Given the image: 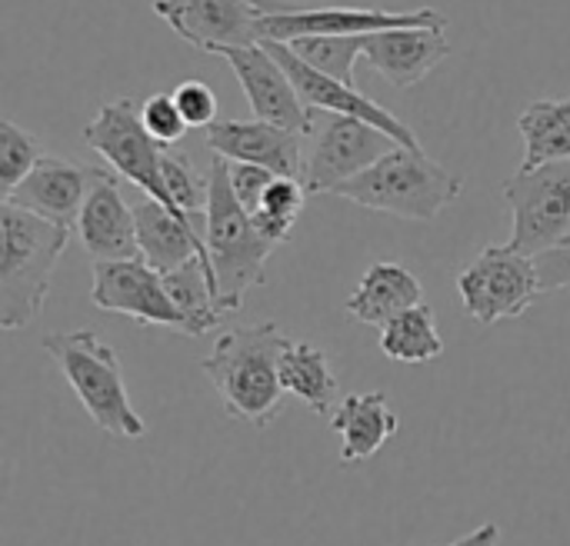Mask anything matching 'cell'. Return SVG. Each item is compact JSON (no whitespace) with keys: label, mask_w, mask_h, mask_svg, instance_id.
<instances>
[{"label":"cell","mask_w":570,"mask_h":546,"mask_svg":"<svg viewBox=\"0 0 570 546\" xmlns=\"http://www.w3.org/2000/svg\"><path fill=\"white\" fill-rule=\"evenodd\" d=\"M518 130L524 137V170L570 160V100H531Z\"/></svg>","instance_id":"obj_23"},{"label":"cell","mask_w":570,"mask_h":546,"mask_svg":"<svg viewBox=\"0 0 570 546\" xmlns=\"http://www.w3.org/2000/svg\"><path fill=\"white\" fill-rule=\"evenodd\" d=\"M397 414L384 390L374 394H347L334 417L331 430L341 434V464H361L384 450V444L397 434Z\"/></svg>","instance_id":"obj_21"},{"label":"cell","mask_w":570,"mask_h":546,"mask_svg":"<svg viewBox=\"0 0 570 546\" xmlns=\"http://www.w3.org/2000/svg\"><path fill=\"white\" fill-rule=\"evenodd\" d=\"M448 57H451L448 27L377 30V33H367V47H364V60L371 63V70L401 90L417 87Z\"/></svg>","instance_id":"obj_18"},{"label":"cell","mask_w":570,"mask_h":546,"mask_svg":"<svg viewBox=\"0 0 570 546\" xmlns=\"http://www.w3.org/2000/svg\"><path fill=\"white\" fill-rule=\"evenodd\" d=\"M281 384H284V394L297 397L311 414L327 417V420L334 417L337 404L344 400L327 350H321L307 340L287 344V350L281 357Z\"/></svg>","instance_id":"obj_22"},{"label":"cell","mask_w":570,"mask_h":546,"mask_svg":"<svg viewBox=\"0 0 570 546\" xmlns=\"http://www.w3.org/2000/svg\"><path fill=\"white\" fill-rule=\"evenodd\" d=\"M304 140L307 147L301 180L307 193H334L344 180L357 177L397 147V140L374 123L327 110H314V123Z\"/></svg>","instance_id":"obj_10"},{"label":"cell","mask_w":570,"mask_h":546,"mask_svg":"<svg viewBox=\"0 0 570 546\" xmlns=\"http://www.w3.org/2000/svg\"><path fill=\"white\" fill-rule=\"evenodd\" d=\"M227 60V67L234 70L254 117L281 123L287 130H297L307 137L311 123H314V110L304 103V97L297 93L287 67L277 60V53L267 43H250V47H230L220 53Z\"/></svg>","instance_id":"obj_12"},{"label":"cell","mask_w":570,"mask_h":546,"mask_svg":"<svg viewBox=\"0 0 570 546\" xmlns=\"http://www.w3.org/2000/svg\"><path fill=\"white\" fill-rule=\"evenodd\" d=\"M381 350L394 364H428L444 354V337L431 304H417L381 327Z\"/></svg>","instance_id":"obj_24"},{"label":"cell","mask_w":570,"mask_h":546,"mask_svg":"<svg viewBox=\"0 0 570 546\" xmlns=\"http://www.w3.org/2000/svg\"><path fill=\"white\" fill-rule=\"evenodd\" d=\"M261 20V40L291 43L297 37L321 33H377L401 27H448V17L434 7L384 10L354 3H301V0H254Z\"/></svg>","instance_id":"obj_6"},{"label":"cell","mask_w":570,"mask_h":546,"mask_svg":"<svg viewBox=\"0 0 570 546\" xmlns=\"http://www.w3.org/2000/svg\"><path fill=\"white\" fill-rule=\"evenodd\" d=\"M538 274H541V287L544 294L551 290H570V244L554 247L548 254H538Z\"/></svg>","instance_id":"obj_33"},{"label":"cell","mask_w":570,"mask_h":546,"mask_svg":"<svg viewBox=\"0 0 570 546\" xmlns=\"http://www.w3.org/2000/svg\"><path fill=\"white\" fill-rule=\"evenodd\" d=\"M40 157H43V150L33 133H27L13 120L0 123V190H3V197L37 167Z\"/></svg>","instance_id":"obj_28"},{"label":"cell","mask_w":570,"mask_h":546,"mask_svg":"<svg viewBox=\"0 0 570 546\" xmlns=\"http://www.w3.org/2000/svg\"><path fill=\"white\" fill-rule=\"evenodd\" d=\"M210 177V200H207V250L214 287L220 297V310L237 314L244 307L247 290L267 284V257L277 244L257 227L254 214L234 197L227 160H217Z\"/></svg>","instance_id":"obj_4"},{"label":"cell","mask_w":570,"mask_h":546,"mask_svg":"<svg viewBox=\"0 0 570 546\" xmlns=\"http://www.w3.org/2000/svg\"><path fill=\"white\" fill-rule=\"evenodd\" d=\"M417 304H424L421 280L407 267H401L394 260H377L361 274V280H357L354 294L347 297L344 310L357 324H367V327L381 330L384 324H391L394 317H401L404 310H411Z\"/></svg>","instance_id":"obj_20"},{"label":"cell","mask_w":570,"mask_h":546,"mask_svg":"<svg viewBox=\"0 0 570 546\" xmlns=\"http://www.w3.org/2000/svg\"><path fill=\"white\" fill-rule=\"evenodd\" d=\"M287 337L277 324L230 327L214 340V350L200 360L204 377L217 390L227 417L267 427L284 407L281 357Z\"/></svg>","instance_id":"obj_1"},{"label":"cell","mask_w":570,"mask_h":546,"mask_svg":"<svg viewBox=\"0 0 570 546\" xmlns=\"http://www.w3.org/2000/svg\"><path fill=\"white\" fill-rule=\"evenodd\" d=\"M261 43H267V47L277 53V60L287 67V73H291L297 93L304 97V103H307L311 110H327V113L357 117V120L374 123V127L384 130L387 137H394L401 147H421L417 133H414L397 113H391V110L381 107L377 100L364 97L354 83H344V80H337V77H327V73L314 70V67L304 63L287 43H277V40H261Z\"/></svg>","instance_id":"obj_14"},{"label":"cell","mask_w":570,"mask_h":546,"mask_svg":"<svg viewBox=\"0 0 570 546\" xmlns=\"http://www.w3.org/2000/svg\"><path fill=\"white\" fill-rule=\"evenodd\" d=\"M304 63H311L314 70L337 77L344 83H354V70L357 60L364 57L367 47V33H321V37H297L287 43Z\"/></svg>","instance_id":"obj_26"},{"label":"cell","mask_w":570,"mask_h":546,"mask_svg":"<svg viewBox=\"0 0 570 546\" xmlns=\"http://www.w3.org/2000/svg\"><path fill=\"white\" fill-rule=\"evenodd\" d=\"M164 180L170 190V200L187 210V214H207V200H210V177H200L187 157L174 153V147L164 150Z\"/></svg>","instance_id":"obj_29"},{"label":"cell","mask_w":570,"mask_h":546,"mask_svg":"<svg viewBox=\"0 0 570 546\" xmlns=\"http://www.w3.org/2000/svg\"><path fill=\"white\" fill-rule=\"evenodd\" d=\"M304 203H307V187H304L301 177H274L264 200H261V207L254 210V220L281 247L291 237Z\"/></svg>","instance_id":"obj_27"},{"label":"cell","mask_w":570,"mask_h":546,"mask_svg":"<svg viewBox=\"0 0 570 546\" xmlns=\"http://www.w3.org/2000/svg\"><path fill=\"white\" fill-rule=\"evenodd\" d=\"M174 100L184 113V120L197 130H207L217 120V93L204 80H184L174 90Z\"/></svg>","instance_id":"obj_31"},{"label":"cell","mask_w":570,"mask_h":546,"mask_svg":"<svg viewBox=\"0 0 570 546\" xmlns=\"http://www.w3.org/2000/svg\"><path fill=\"white\" fill-rule=\"evenodd\" d=\"M461 193H464V177L451 173L421 147H401V143L334 190V197H344L364 210H377L404 220H434Z\"/></svg>","instance_id":"obj_3"},{"label":"cell","mask_w":570,"mask_h":546,"mask_svg":"<svg viewBox=\"0 0 570 546\" xmlns=\"http://www.w3.org/2000/svg\"><path fill=\"white\" fill-rule=\"evenodd\" d=\"M137 214V244H140V257L160 270L170 274L190 260H200L210 274L214 284V270H210V250H207V237L197 230L194 214H170L164 203L157 200H140L134 207ZM217 290V287H214ZM220 300V297H217Z\"/></svg>","instance_id":"obj_19"},{"label":"cell","mask_w":570,"mask_h":546,"mask_svg":"<svg viewBox=\"0 0 570 546\" xmlns=\"http://www.w3.org/2000/svg\"><path fill=\"white\" fill-rule=\"evenodd\" d=\"M120 173L114 167H104L100 177L94 180L80 217H77V237L83 250L94 260H134L140 257L137 244V214L124 200L120 190Z\"/></svg>","instance_id":"obj_16"},{"label":"cell","mask_w":570,"mask_h":546,"mask_svg":"<svg viewBox=\"0 0 570 546\" xmlns=\"http://www.w3.org/2000/svg\"><path fill=\"white\" fill-rule=\"evenodd\" d=\"M164 284H167L177 310L187 320V337H204L224 320L217 290H214L210 274H207V267L200 260H190V264L164 274Z\"/></svg>","instance_id":"obj_25"},{"label":"cell","mask_w":570,"mask_h":546,"mask_svg":"<svg viewBox=\"0 0 570 546\" xmlns=\"http://www.w3.org/2000/svg\"><path fill=\"white\" fill-rule=\"evenodd\" d=\"M501 544V527L498 524H481L478 530H471L468 537L454 540L448 546H498Z\"/></svg>","instance_id":"obj_34"},{"label":"cell","mask_w":570,"mask_h":546,"mask_svg":"<svg viewBox=\"0 0 570 546\" xmlns=\"http://www.w3.org/2000/svg\"><path fill=\"white\" fill-rule=\"evenodd\" d=\"M458 294L474 324L494 327L501 320L524 317L544 294V287L534 257L514 250L511 244H488L458 274Z\"/></svg>","instance_id":"obj_8"},{"label":"cell","mask_w":570,"mask_h":546,"mask_svg":"<svg viewBox=\"0 0 570 546\" xmlns=\"http://www.w3.org/2000/svg\"><path fill=\"white\" fill-rule=\"evenodd\" d=\"M204 143L220 160L234 163H257L281 177H301L304 173V133L287 130L271 120H214L204 130Z\"/></svg>","instance_id":"obj_15"},{"label":"cell","mask_w":570,"mask_h":546,"mask_svg":"<svg viewBox=\"0 0 570 546\" xmlns=\"http://www.w3.org/2000/svg\"><path fill=\"white\" fill-rule=\"evenodd\" d=\"M227 177H230L234 197L254 214V210L261 207V200H264L271 180L281 177V173H274V170H267V167H257V163H234V160H227Z\"/></svg>","instance_id":"obj_32"},{"label":"cell","mask_w":570,"mask_h":546,"mask_svg":"<svg viewBox=\"0 0 570 546\" xmlns=\"http://www.w3.org/2000/svg\"><path fill=\"white\" fill-rule=\"evenodd\" d=\"M83 140L90 150H97L107 167H114L124 180L140 187L150 200L164 203L170 214H187L170 200L167 180H164V150L140 120V103L130 97H117L100 103L94 120L83 123Z\"/></svg>","instance_id":"obj_7"},{"label":"cell","mask_w":570,"mask_h":546,"mask_svg":"<svg viewBox=\"0 0 570 546\" xmlns=\"http://www.w3.org/2000/svg\"><path fill=\"white\" fill-rule=\"evenodd\" d=\"M70 227L50 224L10 200L0 203V327L20 330L40 317Z\"/></svg>","instance_id":"obj_2"},{"label":"cell","mask_w":570,"mask_h":546,"mask_svg":"<svg viewBox=\"0 0 570 546\" xmlns=\"http://www.w3.org/2000/svg\"><path fill=\"white\" fill-rule=\"evenodd\" d=\"M514 217L511 247L538 257L570 244V160L518 170L501 183Z\"/></svg>","instance_id":"obj_9"},{"label":"cell","mask_w":570,"mask_h":546,"mask_svg":"<svg viewBox=\"0 0 570 546\" xmlns=\"http://www.w3.org/2000/svg\"><path fill=\"white\" fill-rule=\"evenodd\" d=\"M47 357L57 364L73 397L87 410V417L117 440H140L147 434L144 417L130 404V390L124 380V367L117 350L94 330H67L47 334L40 340Z\"/></svg>","instance_id":"obj_5"},{"label":"cell","mask_w":570,"mask_h":546,"mask_svg":"<svg viewBox=\"0 0 570 546\" xmlns=\"http://www.w3.org/2000/svg\"><path fill=\"white\" fill-rule=\"evenodd\" d=\"M140 120H144L147 133H150L160 147H177V143L187 137V130H190V123L184 120V113H180L174 93H150V97L140 103Z\"/></svg>","instance_id":"obj_30"},{"label":"cell","mask_w":570,"mask_h":546,"mask_svg":"<svg viewBox=\"0 0 570 546\" xmlns=\"http://www.w3.org/2000/svg\"><path fill=\"white\" fill-rule=\"evenodd\" d=\"M150 10L200 53L261 43L254 0H154Z\"/></svg>","instance_id":"obj_13"},{"label":"cell","mask_w":570,"mask_h":546,"mask_svg":"<svg viewBox=\"0 0 570 546\" xmlns=\"http://www.w3.org/2000/svg\"><path fill=\"white\" fill-rule=\"evenodd\" d=\"M90 304L104 314L130 317L144 327H164L187 337V320L177 310L164 274L144 257L134 260H94Z\"/></svg>","instance_id":"obj_11"},{"label":"cell","mask_w":570,"mask_h":546,"mask_svg":"<svg viewBox=\"0 0 570 546\" xmlns=\"http://www.w3.org/2000/svg\"><path fill=\"white\" fill-rule=\"evenodd\" d=\"M104 167H83L63 157H40L37 167L3 197L50 224L77 227L80 207Z\"/></svg>","instance_id":"obj_17"}]
</instances>
